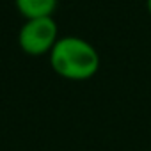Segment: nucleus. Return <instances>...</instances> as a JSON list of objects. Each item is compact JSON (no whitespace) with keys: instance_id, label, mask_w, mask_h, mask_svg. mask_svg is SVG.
<instances>
[{"instance_id":"obj_2","label":"nucleus","mask_w":151,"mask_h":151,"mask_svg":"<svg viewBox=\"0 0 151 151\" xmlns=\"http://www.w3.org/2000/svg\"><path fill=\"white\" fill-rule=\"evenodd\" d=\"M59 39V27L52 16L25 20L18 32V45L22 52L32 57L50 55Z\"/></svg>"},{"instance_id":"obj_4","label":"nucleus","mask_w":151,"mask_h":151,"mask_svg":"<svg viewBox=\"0 0 151 151\" xmlns=\"http://www.w3.org/2000/svg\"><path fill=\"white\" fill-rule=\"evenodd\" d=\"M146 7H147V13L151 14V0H146Z\"/></svg>"},{"instance_id":"obj_1","label":"nucleus","mask_w":151,"mask_h":151,"mask_svg":"<svg viewBox=\"0 0 151 151\" xmlns=\"http://www.w3.org/2000/svg\"><path fill=\"white\" fill-rule=\"evenodd\" d=\"M50 66L59 77L82 82L98 73L100 55L89 41L78 36H64L50 52Z\"/></svg>"},{"instance_id":"obj_3","label":"nucleus","mask_w":151,"mask_h":151,"mask_svg":"<svg viewBox=\"0 0 151 151\" xmlns=\"http://www.w3.org/2000/svg\"><path fill=\"white\" fill-rule=\"evenodd\" d=\"M18 13L25 20L48 18L55 13L59 0H14Z\"/></svg>"}]
</instances>
